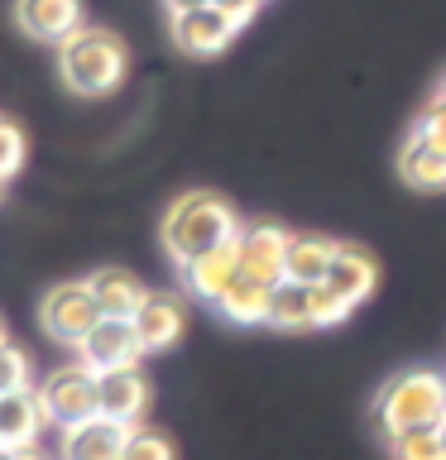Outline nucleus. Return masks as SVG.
I'll use <instances>...</instances> for the list:
<instances>
[{
	"instance_id": "obj_1",
	"label": "nucleus",
	"mask_w": 446,
	"mask_h": 460,
	"mask_svg": "<svg viewBox=\"0 0 446 460\" xmlns=\"http://www.w3.org/2000/svg\"><path fill=\"white\" fill-rule=\"evenodd\" d=\"M236 235H240V216L216 192H187L164 216V250L178 269L201 259V254H211V250H221Z\"/></svg>"
},
{
	"instance_id": "obj_2",
	"label": "nucleus",
	"mask_w": 446,
	"mask_h": 460,
	"mask_svg": "<svg viewBox=\"0 0 446 460\" xmlns=\"http://www.w3.org/2000/svg\"><path fill=\"white\" fill-rule=\"evenodd\" d=\"M446 417V379L437 369H408L388 379L374 398V422L388 441L408 431H432Z\"/></svg>"
},
{
	"instance_id": "obj_3",
	"label": "nucleus",
	"mask_w": 446,
	"mask_h": 460,
	"mask_svg": "<svg viewBox=\"0 0 446 460\" xmlns=\"http://www.w3.org/2000/svg\"><path fill=\"white\" fill-rule=\"evenodd\" d=\"M58 72H63V86L77 96H111L115 86L125 82L129 53L125 43L111 34V29H92L82 24L72 39L58 43Z\"/></svg>"
},
{
	"instance_id": "obj_4",
	"label": "nucleus",
	"mask_w": 446,
	"mask_h": 460,
	"mask_svg": "<svg viewBox=\"0 0 446 460\" xmlns=\"http://www.w3.org/2000/svg\"><path fill=\"white\" fill-rule=\"evenodd\" d=\"M39 402L43 412H49V427L67 431L86 422V417H96V369L92 365H58L49 379L39 384Z\"/></svg>"
},
{
	"instance_id": "obj_5",
	"label": "nucleus",
	"mask_w": 446,
	"mask_h": 460,
	"mask_svg": "<svg viewBox=\"0 0 446 460\" xmlns=\"http://www.w3.org/2000/svg\"><path fill=\"white\" fill-rule=\"evenodd\" d=\"M39 322H43V336L49 341L82 345L86 331L101 322V307H96V297L86 283H58V288H49V297H43Z\"/></svg>"
},
{
	"instance_id": "obj_6",
	"label": "nucleus",
	"mask_w": 446,
	"mask_h": 460,
	"mask_svg": "<svg viewBox=\"0 0 446 460\" xmlns=\"http://www.w3.org/2000/svg\"><path fill=\"white\" fill-rule=\"evenodd\" d=\"M77 355H82V365H92L96 374H106V369L139 365L144 345H139L135 322H125V316H101V322L86 331V341L77 345Z\"/></svg>"
},
{
	"instance_id": "obj_7",
	"label": "nucleus",
	"mask_w": 446,
	"mask_h": 460,
	"mask_svg": "<svg viewBox=\"0 0 446 460\" xmlns=\"http://www.w3.org/2000/svg\"><path fill=\"white\" fill-rule=\"evenodd\" d=\"M288 230L269 226V221H254V226H240L236 235V250H240V273H250L259 283H283L288 279Z\"/></svg>"
},
{
	"instance_id": "obj_8",
	"label": "nucleus",
	"mask_w": 446,
	"mask_h": 460,
	"mask_svg": "<svg viewBox=\"0 0 446 460\" xmlns=\"http://www.w3.org/2000/svg\"><path fill=\"white\" fill-rule=\"evenodd\" d=\"M240 20L226 14L221 5H201V10H187V14H173V43L192 58H216L221 49H230V39L240 34Z\"/></svg>"
},
{
	"instance_id": "obj_9",
	"label": "nucleus",
	"mask_w": 446,
	"mask_h": 460,
	"mask_svg": "<svg viewBox=\"0 0 446 460\" xmlns=\"http://www.w3.org/2000/svg\"><path fill=\"white\" fill-rule=\"evenodd\" d=\"M144 408H149V379L139 374V365L96 374V412L101 417L135 427L139 417H144Z\"/></svg>"
},
{
	"instance_id": "obj_10",
	"label": "nucleus",
	"mask_w": 446,
	"mask_h": 460,
	"mask_svg": "<svg viewBox=\"0 0 446 460\" xmlns=\"http://www.w3.org/2000/svg\"><path fill=\"white\" fill-rule=\"evenodd\" d=\"M14 20L29 39L63 43L82 29V0H14Z\"/></svg>"
},
{
	"instance_id": "obj_11",
	"label": "nucleus",
	"mask_w": 446,
	"mask_h": 460,
	"mask_svg": "<svg viewBox=\"0 0 446 460\" xmlns=\"http://www.w3.org/2000/svg\"><path fill=\"white\" fill-rule=\"evenodd\" d=\"M125 437H129L125 422H111V417L96 412L63 431V460H120Z\"/></svg>"
},
{
	"instance_id": "obj_12",
	"label": "nucleus",
	"mask_w": 446,
	"mask_h": 460,
	"mask_svg": "<svg viewBox=\"0 0 446 460\" xmlns=\"http://www.w3.org/2000/svg\"><path fill=\"white\" fill-rule=\"evenodd\" d=\"M43 427H49V412L39 402V388H20V394H0V446H39Z\"/></svg>"
},
{
	"instance_id": "obj_13",
	"label": "nucleus",
	"mask_w": 446,
	"mask_h": 460,
	"mask_svg": "<svg viewBox=\"0 0 446 460\" xmlns=\"http://www.w3.org/2000/svg\"><path fill=\"white\" fill-rule=\"evenodd\" d=\"M240 279V250H236V240L221 244V250H211V254H201L192 259V264H183V283H187V293L201 297V302H221L226 297V288Z\"/></svg>"
},
{
	"instance_id": "obj_14",
	"label": "nucleus",
	"mask_w": 446,
	"mask_h": 460,
	"mask_svg": "<svg viewBox=\"0 0 446 460\" xmlns=\"http://www.w3.org/2000/svg\"><path fill=\"white\" fill-rule=\"evenodd\" d=\"M398 172L417 192H437V187H446V149L437 139H427L423 129H413L398 149Z\"/></svg>"
},
{
	"instance_id": "obj_15",
	"label": "nucleus",
	"mask_w": 446,
	"mask_h": 460,
	"mask_svg": "<svg viewBox=\"0 0 446 460\" xmlns=\"http://www.w3.org/2000/svg\"><path fill=\"white\" fill-rule=\"evenodd\" d=\"M86 288H92L101 316H125V322H135V312L144 307V297H149V288H144L129 269H96L92 279H86Z\"/></svg>"
},
{
	"instance_id": "obj_16",
	"label": "nucleus",
	"mask_w": 446,
	"mask_h": 460,
	"mask_svg": "<svg viewBox=\"0 0 446 460\" xmlns=\"http://www.w3.org/2000/svg\"><path fill=\"white\" fill-rule=\"evenodd\" d=\"M135 331H139L144 350H168L183 336V302L173 293H149L144 307L135 312Z\"/></svg>"
},
{
	"instance_id": "obj_17",
	"label": "nucleus",
	"mask_w": 446,
	"mask_h": 460,
	"mask_svg": "<svg viewBox=\"0 0 446 460\" xmlns=\"http://www.w3.org/2000/svg\"><path fill=\"white\" fill-rule=\"evenodd\" d=\"M374 279H379V269H374V259L360 250V244H341L336 259H331V273H326V288L331 293H341L351 307H360L370 293H374Z\"/></svg>"
},
{
	"instance_id": "obj_18",
	"label": "nucleus",
	"mask_w": 446,
	"mask_h": 460,
	"mask_svg": "<svg viewBox=\"0 0 446 460\" xmlns=\"http://www.w3.org/2000/svg\"><path fill=\"white\" fill-rule=\"evenodd\" d=\"M336 250H341V244L326 240V235H293V240H288V279L302 283V288L326 283Z\"/></svg>"
},
{
	"instance_id": "obj_19",
	"label": "nucleus",
	"mask_w": 446,
	"mask_h": 460,
	"mask_svg": "<svg viewBox=\"0 0 446 460\" xmlns=\"http://www.w3.org/2000/svg\"><path fill=\"white\" fill-rule=\"evenodd\" d=\"M216 312L236 326H269V283L240 273V279L226 288V297L216 302Z\"/></svg>"
},
{
	"instance_id": "obj_20",
	"label": "nucleus",
	"mask_w": 446,
	"mask_h": 460,
	"mask_svg": "<svg viewBox=\"0 0 446 460\" xmlns=\"http://www.w3.org/2000/svg\"><path fill=\"white\" fill-rule=\"evenodd\" d=\"M269 326L273 331H308L312 326V288L293 279L269 288Z\"/></svg>"
},
{
	"instance_id": "obj_21",
	"label": "nucleus",
	"mask_w": 446,
	"mask_h": 460,
	"mask_svg": "<svg viewBox=\"0 0 446 460\" xmlns=\"http://www.w3.org/2000/svg\"><path fill=\"white\" fill-rule=\"evenodd\" d=\"M388 451H394V460H446V441L442 431H408V437H394L388 441Z\"/></svg>"
},
{
	"instance_id": "obj_22",
	"label": "nucleus",
	"mask_w": 446,
	"mask_h": 460,
	"mask_svg": "<svg viewBox=\"0 0 446 460\" xmlns=\"http://www.w3.org/2000/svg\"><path fill=\"white\" fill-rule=\"evenodd\" d=\"M120 460H173V441L164 431H149V427H129L125 437V451Z\"/></svg>"
},
{
	"instance_id": "obj_23",
	"label": "nucleus",
	"mask_w": 446,
	"mask_h": 460,
	"mask_svg": "<svg viewBox=\"0 0 446 460\" xmlns=\"http://www.w3.org/2000/svg\"><path fill=\"white\" fill-rule=\"evenodd\" d=\"M351 312H355L351 302H345L341 293H331L326 283H317V288H312V326H341Z\"/></svg>"
},
{
	"instance_id": "obj_24",
	"label": "nucleus",
	"mask_w": 446,
	"mask_h": 460,
	"mask_svg": "<svg viewBox=\"0 0 446 460\" xmlns=\"http://www.w3.org/2000/svg\"><path fill=\"white\" fill-rule=\"evenodd\" d=\"M20 168H24V135L14 120L0 115V182H10Z\"/></svg>"
},
{
	"instance_id": "obj_25",
	"label": "nucleus",
	"mask_w": 446,
	"mask_h": 460,
	"mask_svg": "<svg viewBox=\"0 0 446 460\" xmlns=\"http://www.w3.org/2000/svg\"><path fill=\"white\" fill-rule=\"evenodd\" d=\"M20 388H29V355L5 341L0 345V394H20Z\"/></svg>"
},
{
	"instance_id": "obj_26",
	"label": "nucleus",
	"mask_w": 446,
	"mask_h": 460,
	"mask_svg": "<svg viewBox=\"0 0 446 460\" xmlns=\"http://www.w3.org/2000/svg\"><path fill=\"white\" fill-rule=\"evenodd\" d=\"M413 129H423L427 139H437L442 149H446V101L442 96H432L427 106H423V115H417V125Z\"/></svg>"
},
{
	"instance_id": "obj_27",
	"label": "nucleus",
	"mask_w": 446,
	"mask_h": 460,
	"mask_svg": "<svg viewBox=\"0 0 446 460\" xmlns=\"http://www.w3.org/2000/svg\"><path fill=\"white\" fill-rule=\"evenodd\" d=\"M211 5H221L226 14H236L240 24H250V20H254V10L264 5V0H211Z\"/></svg>"
},
{
	"instance_id": "obj_28",
	"label": "nucleus",
	"mask_w": 446,
	"mask_h": 460,
	"mask_svg": "<svg viewBox=\"0 0 446 460\" xmlns=\"http://www.w3.org/2000/svg\"><path fill=\"white\" fill-rule=\"evenodd\" d=\"M0 460H43L34 446H24V451H14V446H0Z\"/></svg>"
},
{
	"instance_id": "obj_29",
	"label": "nucleus",
	"mask_w": 446,
	"mask_h": 460,
	"mask_svg": "<svg viewBox=\"0 0 446 460\" xmlns=\"http://www.w3.org/2000/svg\"><path fill=\"white\" fill-rule=\"evenodd\" d=\"M168 14H187V10H201V5H211V0H164Z\"/></svg>"
},
{
	"instance_id": "obj_30",
	"label": "nucleus",
	"mask_w": 446,
	"mask_h": 460,
	"mask_svg": "<svg viewBox=\"0 0 446 460\" xmlns=\"http://www.w3.org/2000/svg\"><path fill=\"white\" fill-rule=\"evenodd\" d=\"M10 341V331H5V316H0V345H5Z\"/></svg>"
},
{
	"instance_id": "obj_31",
	"label": "nucleus",
	"mask_w": 446,
	"mask_h": 460,
	"mask_svg": "<svg viewBox=\"0 0 446 460\" xmlns=\"http://www.w3.org/2000/svg\"><path fill=\"white\" fill-rule=\"evenodd\" d=\"M437 96H442V101H446V82H442V86H437Z\"/></svg>"
},
{
	"instance_id": "obj_32",
	"label": "nucleus",
	"mask_w": 446,
	"mask_h": 460,
	"mask_svg": "<svg viewBox=\"0 0 446 460\" xmlns=\"http://www.w3.org/2000/svg\"><path fill=\"white\" fill-rule=\"evenodd\" d=\"M437 431H442V441H446V417H442V427H437Z\"/></svg>"
},
{
	"instance_id": "obj_33",
	"label": "nucleus",
	"mask_w": 446,
	"mask_h": 460,
	"mask_svg": "<svg viewBox=\"0 0 446 460\" xmlns=\"http://www.w3.org/2000/svg\"><path fill=\"white\" fill-rule=\"evenodd\" d=\"M0 192H5V182H0Z\"/></svg>"
}]
</instances>
